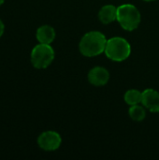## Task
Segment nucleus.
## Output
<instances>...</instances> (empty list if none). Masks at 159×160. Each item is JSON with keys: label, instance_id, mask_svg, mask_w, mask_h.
Returning <instances> with one entry per match:
<instances>
[{"label": "nucleus", "instance_id": "nucleus-6", "mask_svg": "<svg viewBox=\"0 0 159 160\" xmlns=\"http://www.w3.org/2000/svg\"><path fill=\"white\" fill-rule=\"evenodd\" d=\"M110 79L109 71L102 67H96L92 68L88 73V81L95 86L105 85Z\"/></svg>", "mask_w": 159, "mask_h": 160}, {"label": "nucleus", "instance_id": "nucleus-9", "mask_svg": "<svg viewBox=\"0 0 159 160\" xmlns=\"http://www.w3.org/2000/svg\"><path fill=\"white\" fill-rule=\"evenodd\" d=\"M98 19L104 24H109L117 20V8L112 5L102 7L98 12Z\"/></svg>", "mask_w": 159, "mask_h": 160}, {"label": "nucleus", "instance_id": "nucleus-3", "mask_svg": "<svg viewBox=\"0 0 159 160\" xmlns=\"http://www.w3.org/2000/svg\"><path fill=\"white\" fill-rule=\"evenodd\" d=\"M117 21L127 31L135 30L141 22V13L131 4H125L117 8Z\"/></svg>", "mask_w": 159, "mask_h": 160}, {"label": "nucleus", "instance_id": "nucleus-8", "mask_svg": "<svg viewBox=\"0 0 159 160\" xmlns=\"http://www.w3.org/2000/svg\"><path fill=\"white\" fill-rule=\"evenodd\" d=\"M37 39L39 43L51 44L55 38V30L51 25H42L37 30Z\"/></svg>", "mask_w": 159, "mask_h": 160}, {"label": "nucleus", "instance_id": "nucleus-1", "mask_svg": "<svg viewBox=\"0 0 159 160\" xmlns=\"http://www.w3.org/2000/svg\"><path fill=\"white\" fill-rule=\"evenodd\" d=\"M106 37L98 31H91L86 33L80 41V52L86 57H95L104 52L106 44Z\"/></svg>", "mask_w": 159, "mask_h": 160}, {"label": "nucleus", "instance_id": "nucleus-7", "mask_svg": "<svg viewBox=\"0 0 159 160\" xmlns=\"http://www.w3.org/2000/svg\"><path fill=\"white\" fill-rule=\"evenodd\" d=\"M142 103L150 112H159V93L154 89L144 90L142 92Z\"/></svg>", "mask_w": 159, "mask_h": 160}, {"label": "nucleus", "instance_id": "nucleus-5", "mask_svg": "<svg viewBox=\"0 0 159 160\" xmlns=\"http://www.w3.org/2000/svg\"><path fill=\"white\" fill-rule=\"evenodd\" d=\"M62 143L61 136L52 130L41 133L37 139L38 146L45 151H54L60 147Z\"/></svg>", "mask_w": 159, "mask_h": 160}, {"label": "nucleus", "instance_id": "nucleus-11", "mask_svg": "<svg viewBox=\"0 0 159 160\" xmlns=\"http://www.w3.org/2000/svg\"><path fill=\"white\" fill-rule=\"evenodd\" d=\"M128 113H129V116L131 117V119L136 121V122L142 121L146 116V112H145L144 108L142 107V106H139L138 104L137 105H132L129 108Z\"/></svg>", "mask_w": 159, "mask_h": 160}, {"label": "nucleus", "instance_id": "nucleus-14", "mask_svg": "<svg viewBox=\"0 0 159 160\" xmlns=\"http://www.w3.org/2000/svg\"><path fill=\"white\" fill-rule=\"evenodd\" d=\"M144 1H146V2H151V1H155V0H144Z\"/></svg>", "mask_w": 159, "mask_h": 160}, {"label": "nucleus", "instance_id": "nucleus-10", "mask_svg": "<svg viewBox=\"0 0 159 160\" xmlns=\"http://www.w3.org/2000/svg\"><path fill=\"white\" fill-rule=\"evenodd\" d=\"M125 101L127 104L132 106V105H137L139 103L142 102V93L140 92L139 90L136 89H131L128 90L126 94H125Z\"/></svg>", "mask_w": 159, "mask_h": 160}, {"label": "nucleus", "instance_id": "nucleus-12", "mask_svg": "<svg viewBox=\"0 0 159 160\" xmlns=\"http://www.w3.org/2000/svg\"><path fill=\"white\" fill-rule=\"evenodd\" d=\"M4 30H5V25H4L3 22L0 20V38L2 37V35L4 33Z\"/></svg>", "mask_w": 159, "mask_h": 160}, {"label": "nucleus", "instance_id": "nucleus-13", "mask_svg": "<svg viewBox=\"0 0 159 160\" xmlns=\"http://www.w3.org/2000/svg\"><path fill=\"white\" fill-rule=\"evenodd\" d=\"M4 1H5V0H0V6L4 3Z\"/></svg>", "mask_w": 159, "mask_h": 160}, {"label": "nucleus", "instance_id": "nucleus-4", "mask_svg": "<svg viewBox=\"0 0 159 160\" xmlns=\"http://www.w3.org/2000/svg\"><path fill=\"white\" fill-rule=\"evenodd\" d=\"M54 59V51L50 44L39 43L31 52V63L38 69L48 68Z\"/></svg>", "mask_w": 159, "mask_h": 160}, {"label": "nucleus", "instance_id": "nucleus-2", "mask_svg": "<svg viewBox=\"0 0 159 160\" xmlns=\"http://www.w3.org/2000/svg\"><path fill=\"white\" fill-rule=\"evenodd\" d=\"M104 52L109 59L115 62H122L129 57L131 46L125 38L114 37L107 40Z\"/></svg>", "mask_w": 159, "mask_h": 160}]
</instances>
